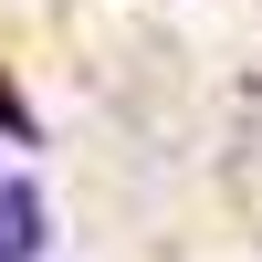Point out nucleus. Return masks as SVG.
<instances>
[{"label":"nucleus","instance_id":"obj_1","mask_svg":"<svg viewBox=\"0 0 262 262\" xmlns=\"http://www.w3.org/2000/svg\"><path fill=\"white\" fill-rule=\"evenodd\" d=\"M42 242H53L42 189H32V179H0V262H42Z\"/></svg>","mask_w":262,"mask_h":262}]
</instances>
